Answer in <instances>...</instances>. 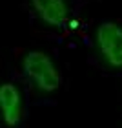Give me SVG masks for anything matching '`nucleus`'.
I'll return each instance as SVG.
<instances>
[{
    "mask_svg": "<svg viewBox=\"0 0 122 128\" xmlns=\"http://www.w3.org/2000/svg\"><path fill=\"white\" fill-rule=\"evenodd\" d=\"M24 72L44 92H55L62 84V77L59 70L53 64L51 57L46 55L44 51L33 50L24 57Z\"/></svg>",
    "mask_w": 122,
    "mask_h": 128,
    "instance_id": "f257e3e1",
    "label": "nucleus"
},
{
    "mask_svg": "<svg viewBox=\"0 0 122 128\" xmlns=\"http://www.w3.org/2000/svg\"><path fill=\"white\" fill-rule=\"evenodd\" d=\"M97 44L108 64L122 66V28L117 22L106 20L97 28Z\"/></svg>",
    "mask_w": 122,
    "mask_h": 128,
    "instance_id": "f03ea898",
    "label": "nucleus"
},
{
    "mask_svg": "<svg viewBox=\"0 0 122 128\" xmlns=\"http://www.w3.org/2000/svg\"><path fill=\"white\" fill-rule=\"evenodd\" d=\"M0 108L2 117L7 126H16L22 119V97L18 88L13 82H5L0 86Z\"/></svg>",
    "mask_w": 122,
    "mask_h": 128,
    "instance_id": "7ed1b4c3",
    "label": "nucleus"
},
{
    "mask_svg": "<svg viewBox=\"0 0 122 128\" xmlns=\"http://www.w3.org/2000/svg\"><path fill=\"white\" fill-rule=\"evenodd\" d=\"M35 11L46 24L53 28H62L66 26L69 11L64 0H31Z\"/></svg>",
    "mask_w": 122,
    "mask_h": 128,
    "instance_id": "20e7f679",
    "label": "nucleus"
}]
</instances>
